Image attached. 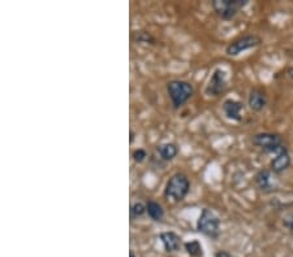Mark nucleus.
<instances>
[{"label":"nucleus","mask_w":293,"mask_h":257,"mask_svg":"<svg viewBox=\"0 0 293 257\" xmlns=\"http://www.w3.org/2000/svg\"><path fill=\"white\" fill-rule=\"evenodd\" d=\"M190 191V181L185 174L177 173L168 179L164 189V198L173 203L183 202Z\"/></svg>","instance_id":"obj_1"},{"label":"nucleus","mask_w":293,"mask_h":257,"mask_svg":"<svg viewBox=\"0 0 293 257\" xmlns=\"http://www.w3.org/2000/svg\"><path fill=\"white\" fill-rule=\"evenodd\" d=\"M167 93H168L169 99L172 102V105L175 109H179L184 104L188 103V100L193 96L194 89L193 85L186 81H171L167 85Z\"/></svg>","instance_id":"obj_2"},{"label":"nucleus","mask_w":293,"mask_h":257,"mask_svg":"<svg viewBox=\"0 0 293 257\" xmlns=\"http://www.w3.org/2000/svg\"><path fill=\"white\" fill-rule=\"evenodd\" d=\"M253 144L263 150L267 154H280L288 150L283 138L274 133H259L253 137Z\"/></svg>","instance_id":"obj_3"},{"label":"nucleus","mask_w":293,"mask_h":257,"mask_svg":"<svg viewBox=\"0 0 293 257\" xmlns=\"http://www.w3.org/2000/svg\"><path fill=\"white\" fill-rule=\"evenodd\" d=\"M197 230L206 237L218 238L220 234V218L209 208H204L197 221Z\"/></svg>","instance_id":"obj_4"},{"label":"nucleus","mask_w":293,"mask_h":257,"mask_svg":"<svg viewBox=\"0 0 293 257\" xmlns=\"http://www.w3.org/2000/svg\"><path fill=\"white\" fill-rule=\"evenodd\" d=\"M249 4V0H214L211 5L221 20L229 21Z\"/></svg>","instance_id":"obj_5"},{"label":"nucleus","mask_w":293,"mask_h":257,"mask_svg":"<svg viewBox=\"0 0 293 257\" xmlns=\"http://www.w3.org/2000/svg\"><path fill=\"white\" fill-rule=\"evenodd\" d=\"M261 43H262V39L259 38L258 35H244V37H240V38L234 39L233 42H231V43L227 46V48H225V53H227L228 56H238L240 53H242V52L258 47Z\"/></svg>","instance_id":"obj_6"},{"label":"nucleus","mask_w":293,"mask_h":257,"mask_svg":"<svg viewBox=\"0 0 293 257\" xmlns=\"http://www.w3.org/2000/svg\"><path fill=\"white\" fill-rule=\"evenodd\" d=\"M225 87H227V72L218 68L211 74L209 83L205 89V94L209 96H219L224 93Z\"/></svg>","instance_id":"obj_7"},{"label":"nucleus","mask_w":293,"mask_h":257,"mask_svg":"<svg viewBox=\"0 0 293 257\" xmlns=\"http://www.w3.org/2000/svg\"><path fill=\"white\" fill-rule=\"evenodd\" d=\"M242 110H244V105L238 100L227 99L223 103V112H224V116L228 120L234 121V122H241Z\"/></svg>","instance_id":"obj_8"},{"label":"nucleus","mask_w":293,"mask_h":257,"mask_svg":"<svg viewBox=\"0 0 293 257\" xmlns=\"http://www.w3.org/2000/svg\"><path fill=\"white\" fill-rule=\"evenodd\" d=\"M291 164H292V158H291L290 151L286 150V151L275 154V157L270 162V170L273 171L274 174H282L290 168Z\"/></svg>","instance_id":"obj_9"},{"label":"nucleus","mask_w":293,"mask_h":257,"mask_svg":"<svg viewBox=\"0 0 293 257\" xmlns=\"http://www.w3.org/2000/svg\"><path fill=\"white\" fill-rule=\"evenodd\" d=\"M255 185L261 191L271 192L275 190V183L273 181V171L269 169H262L259 170L254 177Z\"/></svg>","instance_id":"obj_10"},{"label":"nucleus","mask_w":293,"mask_h":257,"mask_svg":"<svg viewBox=\"0 0 293 257\" xmlns=\"http://www.w3.org/2000/svg\"><path fill=\"white\" fill-rule=\"evenodd\" d=\"M249 108L254 112H261L267 105V96L261 90H252L248 98Z\"/></svg>","instance_id":"obj_11"},{"label":"nucleus","mask_w":293,"mask_h":257,"mask_svg":"<svg viewBox=\"0 0 293 257\" xmlns=\"http://www.w3.org/2000/svg\"><path fill=\"white\" fill-rule=\"evenodd\" d=\"M160 240L167 252H176L180 250V246H181V239L173 231H166L160 234Z\"/></svg>","instance_id":"obj_12"},{"label":"nucleus","mask_w":293,"mask_h":257,"mask_svg":"<svg viewBox=\"0 0 293 257\" xmlns=\"http://www.w3.org/2000/svg\"><path fill=\"white\" fill-rule=\"evenodd\" d=\"M146 213L148 214V217L156 222L162 221L163 217H164V209L163 206L159 204V203L154 202V200H150V202L146 203Z\"/></svg>","instance_id":"obj_13"},{"label":"nucleus","mask_w":293,"mask_h":257,"mask_svg":"<svg viewBox=\"0 0 293 257\" xmlns=\"http://www.w3.org/2000/svg\"><path fill=\"white\" fill-rule=\"evenodd\" d=\"M158 152L159 154H160V158H162V160H164V161H171V160H173V158L177 156L179 150L176 147V144L166 143L162 144V146H159Z\"/></svg>","instance_id":"obj_14"},{"label":"nucleus","mask_w":293,"mask_h":257,"mask_svg":"<svg viewBox=\"0 0 293 257\" xmlns=\"http://www.w3.org/2000/svg\"><path fill=\"white\" fill-rule=\"evenodd\" d=\"M185 250L186 252L193 257H200L202 256V246L198 240H190L188 243H185Z\"/></svg>","instance_id":"obj_15"},{"label":"nucleus","mask_w":293,"mask_h":257,"mask_svg":"<svg viewBox=\"0 0 293 257\" xmlns=\"http://www.w3.org/2000/svg\"><path fill=\"white\" fill-rule=\"evenodd\" d=\"M146 213V206H144L142 203H135L131 206V216L132 218H138V217L144 216Z\"/></svg>","instance_id":"obj_16"},{"label":"nucleus","mask_w":293,"mask_h":257,"mask_svg":"<svg viewBox=\"0 0 293 257\" xmlns=\"http://www.w3.org/2000/svg\"><path fill=\"white\" fill-rule=\"evenodd\" d=\"M132 157H133V160H135L136 162H142L145 161V158L147 157V154H146L145 150H142V148H137V150H135L133 151V154H132Z\"/></svg>","instance_id":"obj_17"},{"label":"nucleus","mask_w":293,"mask_h":257,"mask_svg":"<svg viewBox=\"0 0 293 257\" xmlns=\"http://www.w3.org/2000/svg\"><path fill=\"white\" fill-rule=\"evenodd\" d=\"M283 225L288 231L293 235V214H290V216H287L286 218L283 219Z\"/></svg>","instance_id":"obj_18"},{"label":"nucleus","mask_w":293,"mask_h":257,"mask_svg":"<svg viewBox=\"0 0 293 257\" xmlns=\"http://www.w3.org/2000/svg\"><path fill=\"white\" fill-rule=\"evenodd\" d=\"M215 257H232L229 252L227 251H218L217 254H215Z\"/></svg>","instance_id":"obj_19"},{"label":"nucleus","mask_w":293,"mask_h":257,"mask_svg":"<svg viewBox=\"0 0 293 257\" xmlns=\"http://www.w3.org/2000/svg\"><path fill=\"white\" fill-rule=\"evenodd\" d=\"M287 77L293 81V68H290L288 70H287Z\"/></svg>","instance_id":"obj_20"},{"label":"nucleus","mask_w":293,"mask_h":257,"mask_svg":"<svg viewBox=\"0 0 293 257\" xmlns=\"http://www.w3.org/2000/svg\"><path fill=\"white\" fill-rule=\"evenodd\" d=\"M133 141H135V133H133V131H131V143Z\"/></svg>","instance_id":"obj_21"},{"label":"nucleus","mask_w":293,"mask_h":257,"mask_svg":"<svg viewBox=\"0 0 293 257\" xmlns=\"http://www.w3.org/2000/svg\"><path fill=\"white\" fill-rule=\"evenodd\" d=\"M129 257H136V255L133 251H131V252H129Z\"/></svg>","instance_id":"obj_22"}]
</instances>
